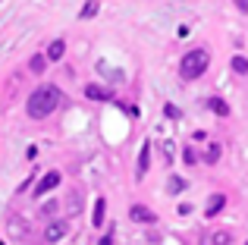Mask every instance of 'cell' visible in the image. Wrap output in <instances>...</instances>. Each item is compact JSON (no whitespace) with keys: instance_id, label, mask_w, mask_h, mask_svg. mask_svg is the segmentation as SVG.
Returning <instances> with one entry per match:
<instances>
[{"instance_id":"obj_1","label":"cell","mask_w":248,"mask_h":245,"mask_svg":"<svg viewBox=\"0 0 248 245\" xmlns=\"http://www.w3.org/2000/svg\"><path fill=\"white\" fill-rule=\"evenodd\" d=\"M60 88L57 85H41L35 88V92L29 94V101H25V113H29L31 120H44L50 117V113L57 110V104H60Z\"/></svg>"},{"instance_id":"obj_2","label":"cell","mask_w":248,"mask_h":245,"mask_svg":"<svg viewBox=\"0 0 248 245\" xmlns=\"http://www.w3.org/2000/svg\"><path fill=\"white\" fill-rule=\"evenodd\" d=\"M207 63H211V54L204 47H195L179 60V76L182 79H198V76H204Z\"/></svg>"},{"instance_id":"obj_3","label":"cell","mask_w":248,"mask_h":245,"mask_svg":"<svg viewBox=\"0 0 248 245\" xmlns=\"http://www.w3.org/2000/svg\"><path fill=\"white\" fill-rule=\"evenodd\" d=\"M57 185H60V173L57 170H50V173H44L41 176V183L35 185V198H41V195H47L50 189H57Z\"/></svg>"},{"instance_id":"obj_4","label":"cell","mask_w":248,"mask_h":245,"mask_svg":"<svg viewBox=\"0 0 248 245\" xmlns=\"http://www.w3.org/2000/svg\"><path fill=\"white\" fill-rule=\"evenodd\" d=\"M129 220H135V223H154V220H157V214H154L151 208H145V204H132V208H129Z\"/></svg>"},{"instance_id":"obj_5","label":"cell","mask_w":248,"mask_h":245,"mask_svg":"<svg viewBox=\"0 0 248 245\" xmlns=\"http://www.w3.org/2000/svg\"><path fill=\"white\" fill-rule=\"evenodd\" d=\"M63 236H66V223H63V220H50L47 230H44V239H47V242H60Z\"/></svg>"},{"instance_id":"obj_6","label":"cell","mask_w":248,"mask_h":245,"mask_svg":"<svg viewBox=\"0 0 248 245\" xmlns=\"http://www.w3.org/2000/svg\"><path fill=\"white\" fill-rule=\"evenodd\" d=\"M223 208H226V195H223V192H217V195H211V198H207L204 217H217V214H220Z\"/></svg>"},{"instance_id":"obj_7","label":"cell","mask_w":248,"mask_h":245,"mask_svg":"<svg viewBox=\"0 0 248 245\" xmlns=\"http://www.w3.org/2000/svg\"><path fill=\"white\" fill-rule=\"evenodd\" d=\"M148 164H151V141H145V145H141V154H139V167H135V176H145L148 173Z\"/></svg>"},{"instance_id":"obj_8","label":"cell","mask_w":248,"mask_h":245,"mask_svg":"<svg viewBox=\"0 0 248 245\" xmlns=\"http://www.w3.org/2000/svg\"><path fill=\"white\" fill-rule=\"evenodd\" d=\"M85 98H91V101H110V88H104V85H85Z\"/></svg>"},{"instance_id":"obj_9","label":"cell","mask_w":248,"mask_h":245,"mask_svg":"<svg viewBox=\"0 0 248 245\" xmlns=\"http://www.w3.org/2000/svg\"><path fill=\"white\" fill-rule=\"evenodd\" d=\"M63 54H66V44L60 41V38H57V41H50V47H47V60H63Z\"/></svg>"},{"instance_id":"obj_10","label":"cell","mask_w":248,"mask_h":245,"mask_svg":"<svg viewBox=\"0 0 248 245\" xmlns=\"http://www.w3.org/2000/svg\"><path fill=\"white\" fill-rule=\"evenodd\" d=\"M207 107H211L217 117H230V104H226V101H220V98H207Z\"/></svg>"},{"instance_id":"obj_11","label":"cell","mask_w":248,"mask_h":245,"mask_svg":"<svg viewBox=\"0 0 248 245\" xmlns=\"http://www.w3.org/2000/svg\"><path fill=\"white\" fill-rule=\"evenodd\" d=\"M104 214H107V201H104V198H97V201H94V217H91V223H94V227H104Z\"/></svg>"},{"instance_id":"obj_12","label":"cell","mask_w":248,"mask_h":245,"mask_svg":"<svg viewBox=\"0 0 248 245\" xmlns=\"http://www.w3.org/2000/svg\"><path fill=\"white\" fill-rule=\"evenodd\" d=\"M232 242V233L230 230H217V233L211 236V245H230Z\"/></svg>"},{"instance_id":"obj_13","label":"cell","mask_w":248,"mask_h":245,"mask_svg":"<svg viewBox=\"0 0 248 245\" xmlns=\"http://www.w3.org/2000/svg\"><path fill=\"white\" fill-rule=\"evenodd\" d=\"M97 10H101V3H97V0H88V3H85L82 6V13H79V19H91V16H94V13Z\"/></svg>"},{"instance_id":"obj_14","label":"cell","mask_w":248,"mask_h":245,"mask_svg":"<svg viewBox=\"0 0 248 245\" xmlns=\"http://www.w3.org/2000/svg\"><path fill=\"white\" fill-rule=\"evenodd\" d=\"M230 66H232V73H239V76H245V73H248V60H245V57H232Z\"/></svg>"},{"instance_id":"obj_15","label":"cell","mask_w":248,"mask_h":245,"mask_svg":"<svg viewBox=\"0 0 248 245\" xmlns=\"http://www.w3.org/2000/svg\"><path fill=\"white\" fill-rule=\"evenodd\" d=\"M29 69H31L35 76H41V73H44V57H41V54H35V57L29 60Z\"/></svg>"},{"instance_id":"obj_16","label":"cell","mask_w":248,"mask_h":245,"mask_svg":"<svg viewBox=\"0 0 248 245\" xmlns=\"http://www.w3.org/2000/svg\"><path fill=\"white\" fill-rule=\"evenodd\" d=\"M220 151H223L220 145H211V148H207V154H204V160H207V164H217V160H220Z\"/></svg>"},{"instance_id":"obj_17","label":"cell","mask_w":248,"mask_h":245,"mask_svg":"<svg viewBox=\"0 0 248 245\" xmlns=\"http://www.w3.org/2000/svg\"><path fill=\"white\" fill-rule=\"evenodd\" d=\"M186 189V179H173V183H170V192H182Z\"/></svg>"},{"instance_id":"obj_18","label":"cell","mask_w":248,"mask_h":245,"mask_svg":"<svg viewBox=\"0 0 248 245\" xmlns=\"http://www.w3.org/2000/svg\"><path fill=\"white\" fill-rule=\"evenodd\" d=\"M41 214H44V217H50V214H57V201H54V204H44V208H41Z\"/></svg>"},{"instance_id":"obj_19","label":"cell","mask_w":248,"mask_h":245,"mask_svg":"<svg viewBox=\"0 0 248 245\" xmlns=\"http://www.w3.org/2000/svg\"><path fill=\"white\" fill-rule=\"evenodd\" d=\"M167 117H170V120H176V117H179V110H176L173 104H167Z\"/></svg>"},{"instance_id":"obj_20","label":"cell","mask_w":248,"mask_h":245,"mask_svg":"<svg viewBox=\"0 0 248 245\" xmlns=\"http://www.w3.org/2000/svg\"><path fill=\"white\" fill-rule=\"evenodd\" d=\"M232 3H236V6H239L242 13H248V0H232Z\"/></svg>"},{"instance_id":"obj_21","label":"cell","mask_w":248,"mask_h":245,"mask_svg":"<svg viewBox=\"0 0 248 245\" xmlns=\"http://www.w3.org/2000/svg\"><path fill=\"white\" fill-rule=\"evenodd\" d=\"M245 245H248V242H245Z\"/></svg>"}]
</instances>
